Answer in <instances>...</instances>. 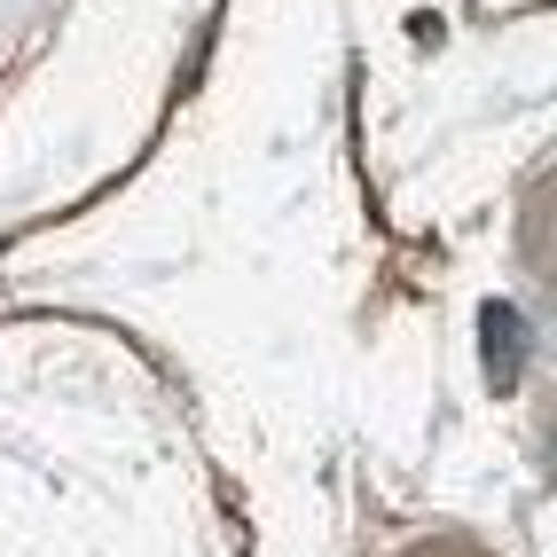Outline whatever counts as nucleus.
Instances as JSON below:
<instances>
[{"label": "nucleus", "mask_w": 557, "mask_h": 557, "mask_svg": "<svg viewBox=\"0 0 557 557\" xmlns=\"http://www.w3.org/2000/svg\"><path fill=\"white\" fill-rule=\"evenodd\" d=\"M479 354H487L495 385H518V369H527V322H518V307H487V322H479Z\"/></svg>", "instance_id": "obj_1"}]
</instances>
